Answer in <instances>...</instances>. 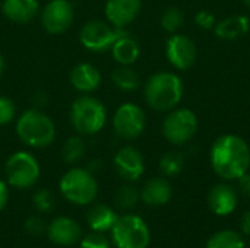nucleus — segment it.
<instances>
[{"label":"nucleus","mask_w":250,"mask_h":248,"mask_svg":"<svg viewBox=\"0 0 250 248\" xmlns=\"http://www.w3.org/2000/svg\"><path fill=\"white\" fill-rule=\"evenodd\" d=\"M171 186L166 178H151L145 183L141 190V200L149 206H161L166 205L171 199Z\"/></svg>","instance_id":"6ab92c4d"},{"label":"nucleus","mask_w":250,"mask_h":248,"mask_svg":"<svg viewBox=\"0 0 250 248\" xmlns=\"http://www.w3.org/2000/svg\"><path fill=\"white\" fill-rule=\"evenodd\" d=\"M110 240L103 232H91L81 240V248H110Z\"/></svg>","instance_id":"c756f323"},{"label":"nucleus","mask_w":250,"mask_h":248,"mask_svg":"<svg viewBox=\"0 0 250 248\" xmlns=\"http://www.w3.org/2000/svg\"><path fill=\"white\" fill-rule=\"evenodd\" d=\"M4 171L7 183L15 189H29L40 178L38 161L31 153L23 151L9 156Z\"/></svg>","instance_id":"0eeeda50"},{"label":"nucleus","mask_w":250,"mask_h":248,"mask_svg":"<svg viewBox=\"0 0 250 248\" xmlns=\"http://www.w3.org/2000/svg\"><path fill=\"white\" fill-rule=\"evenodd\" d=\"M237 203H239L237 191L230 184L226 183L217 184L208 193V206L218 216H226L233 213L237 208Z\"/></svg>","instance_id":"dca6fc26"},{"label":"nucleus","mask_w":250,"mask_h":248,"mask_svg":"<svg viewBox=\"0 0 250 248\" xmlns=\"http://www.w3.org/2000/svg\"><path fill=\"white\" fill-rule=\"evenodd\" d=\"M117 219H119L117 212L113 208L103 203L91 206L89 210L86 212V224L94 232L104 234L107 231H111Z\"/></svg>","instance_id":"aec40b11"},{"label":"nucleus","mask_w":250,"mask_h":248,"mask_svg":"<svg viewBox=\"0 0 250 248\" xmlns=\"http://www.w3.org/2000/svg\"><path fill=\"white\" fill-rule=\"evenodd\" d=\"M16 133L25 145L31 148H45L53 143L56 127L47 114L38 110H28L18 118Z\"/></svg>","instance_id":"7ed1b4c3"},{"label":"nucleus","mask_w":250,"mask_h":248,"mask_svg":"<svg viewBox=\"0 0 250 248\" xmlns=\"http://www.w3.org/2000/svg\"><path fill=\"white\" fill-rule=\"evenodd\" d=\"M32 203L35 209L41 213H50L56 208V196L53 191L41 189L34 193L32 196Z\"/></svg>","instance_id":"cd10ccee"},{"label":"nucleus","mask_w":250,"mask_h":248,"mask_svg":"<svg viewBox=\"0 0 250 248\" xmlns=\"http://www.w3.org/2000/svg\"><path fill=\"white\" fill-rule=\"evenodd\" d=\"M240 225H242V231H243V234H246V235H249L250 237V209L243 213Z\"/></svg>","instance_id":"c9c22d12"},{"label":"nucleus","mask_w":250,"mask_h":248,"mask_svg":"<svg viewBox=\"0 0 250 248\" xmlns=\"http://www.w3.org/2000/svg\"><path fill=\"white\" fill-rule=\"evenodd\" d=\"M126 31L123 28H116L111 23L103 20H89L81 29V42L85 48L94 53H103L111 50L113 44Z\"/></svg>","instance_id":"1a4fd4ad"},{"label":"nucleus","mask_w":250,"mask_h":248,"mask_svg":"<svg viewBox=\"0 0 250 248\" xmlns=\"http://www.w3.org/2000/svg\"><path fill=\"white\" fill-rule=\"evenodd\" d=\"M198 132L196 114L189 108H174L163 123V134L173 145L188 143Z\"/></svg>","instance_id":"6e6552de"},{"label":"nucleus","mask_w":250,"mask_h":248,"mask_svg":"<svg viewBox=\"0 0 250 248\" xmlns=\"http://www.w3.org/2000/svg\"><path fill=\"white\" fill-rule=\"evenodd\" d=\"M73 6L67 0H51L41 12V23L50 34L67 31L73 22Z\"/></svg>","instance_id":"f8f14e48"},{"label":"nucleus","mask_w":250,"mask_h":248,"mask_svg":"<svg viewBox=\"0 0 250 248\" xmlns=\"http://www.w3.org/2000/svg\"><path fill=\"white\" fill-rule=\"evenodd\" d=\"M166 56L170 64L177 70H189L196 61L198 50L189 37L174 34L166 42Z\"/></svg>","instance_id":"9b49d317"},{"label":"nucleus","mask_w":250,"mask_h":248,"mask_svg":"<svg viewBox=\"0 0 250 248\" xmlns=\"http://www.w3.org/2000/svg\"><path fill=\"white\" fill-rule=\"evenodd\" d=\"M250 29V20L245 15H233L217 22L214 26L215 35L223 41H236L246 35Z\"/></svg>","instance_id":"f3484780"},{"label":"nucleus","mask_w":250,"mask_h":248,"mask_svg":"<svg viewBox=\"0 0 250 248\" xmlns=\"http://www.w3.org/2000/svg\"><path fill=\"white\" fill-rule=\"evenodd\" d=\"M70 82L75 89L83 94L94 92L101 83V75L97 67L88 63L75 66L70 72Z\"/></svg>","instance_id":"a211bd4d"},{"label":"nucleus","mask_w":250,"mask_h":248,"mask_svg":"<svg viewBox=\"0 0 250 248\" xmlns=\"http://www.w3.org/2000/svg\"><path fill=\"white\" fill-rule=\"evenodd\" d=\"M3 70H4V60H3V57L0 54V75L3 73Z\"/></svg>","instance_id":"e433bc0d"},{"label":"nucleus","mask_w":250,"mask_h":248,"mask_svg":"<svg viewBox=\"0 0 250 248\" xmlns=\"http://www.w3.org/2000/svg\"><path fill=\"white\" fill-rule=\"evenodd\" d=\"M243 3H245V6L250 10V0H243Z\"/></svg>","instance_id":"4c0bfd02"},{"label":"nucleus","mask_w":250,"mask_h":248,"mask_svg":"<svg viewBox=\"0 0 250 248\" xmlns=\"http://www.w3.org/2000/svg\"><path fill=\"white\" fill-rule=\"evenodd\" d=\"M85 155V142L75 136L64 142L62 148V158L66 164H76L79 162Z\"/></svg>","instance_id":"393cba45"},{"label":"nucleus","mask_w":250,"mask_h":248,"mask_svg":"<svg viewBox=\"0 0 250 248\" xmlns=\"http://www.w3.org/2000/svg\"><path fill=\"white\" fill-rule=\"evenodd\" d=\"M183 20H185L183 12L179 7H168L161 16V26L167 32L173 34L183 25Z\"/></svg>","instance_id":"c85d7f7f"},{"label":"nucleus","mask_w":250,"mask_h":248,"mask_svg":"<svg viewBox=\"0 0 250 248\" xmlns=\"http://www.w3.org/2000/svg\"><path fill=\"white\" fill-rule=\"evenodd\" d=\"M48 240L60 247H72L82 240V227L67 216H59L47 225Z\"/></svg>","instance_id":"4468645a"},{"label":"nucleus","mask_w":250,"mask_h":248,"mask_svg":"<svg viewBox=\"0 0 250 248\" xmlns=\"http://www.w3.org/2000/svg\"><path fill=\"white\" fill-rule=\"evenodd\" d=\"M185 158L180 152H167L160 159V170L167 177L179 175L183 170Z\"/></svg>","instance_id":"a878e982"},{"label":"nucleus","mask_w":250,"mask_h":248,"mask_svg":"<svg viewBox=\"0 0 250 248\" xmlns=\"http://www.w3.org/2000/svg\"><path fill=\"white\" fill-rule=\"evenodd\" d=\"M111 80H113L114 86H117L122 91H127V92L138 89L141 85L139 75L136 73V70H133L129 66H122V67L116 69L111 73Z\"/></svg>","instance_id":"5701e85b"},{"label":"nucleus","mask_w":250,"mask_h":248,"mask_svg":"<svg viewBox=\"0 0 250 248\" xmlns=\"http://www.w3.org/2000/svg\"><path fill=\"white\" fill-rule=\"evenodd\" d=\"M145 124H146L145 113L139 105L132 102L122 104L113 117L114 132L122 139L126 140H133L139 137L145 129Z\"/></svg>","instance_id":"9d476101"},{"label":"nucleus","mask_w":250,"mask_h":248,"mask_svg":"<svg viewBox=\"0 0 250 248\" xmlns=\"http://www.w3.org/2000/svg\"><path fill=\"white\" fill-rule=\"evenodd\" d=\"M139 200V193L133 186H122L114 194V205L122 210H129L136 206Z\"/></svg>","instance_id":"bb28decb"},{"label":"nucleus","mask_w":250,"mask_h":248,"mask_svg":"<svg viewBox=\"0 0 250 248\" xmlns=\"http://www.w3.org/2000/svg\"><path fill=\"white\" fill-rule=\"evenodd\" d=\"M7 200H9V189H7V184L0 180V212L7 205Z\"/></svg>","instance_id":"f704fd0d"},{"label":"nucleus","mask_w":250,"mask_h":248,"mask_svg":"<svg viewBox=\"0 0 250 248\" xmlns=\"http://www.w3.org/2000/svg\"><path fill=\"white\" fill-rule=\"evenodd\" d=\"M111 240L117 248H146L151 241V234L141 216L129 213L119 216L111 228Z\"/></svg>","instance_id":"423d86ee"},{"label":"nucleus","mask_w":250,"mask_h":248,"mask_svg":"<svg viewBox=\"0 0 250 248\" xmlns=\"http://www.w3.org/2000/svg\"><path fill=\"white\" fill-rule=\"evenodd\" d=\"M182 79L170 72H160L152 75L145 83V101L157 111L174 110L183 98Z\"/></svg>","instance_id":"f03ea898"},{"label":"nucleus","mask_w":250,"mask_h":248,"mask_svg":"<svg viewBox=\"0 0 250 248\" xmlns=\"http://www.w3.org/2000/svg\"><path fill=\"white\" fill-rule=\"evenodd\" d=\"M62 196L78 206L91 205L98 193V184L94 174L83 168H70L59 184Z\"/></svg>","instance_id":"39448f33"},{"label":"nucleus","mask_w":250,"mask_h":248,"mask_svg":"<svg viewBox=\"0 0 250 248\" xmlns=\"http://www.w3.org/2000/svg\"><path fill=\"white\" fill-rule=\"evenodd\" d=\"M70 121L73 129L83 136L98 133L105 121H107V111L104 104L88 95H82L76 98L70 108Z\"/></svg>","instance_id":"20e7f679"},{"label":"nucleus","mask_w":250,"mask_h":248,"mask_svg":"<svg viewBox=\"0 0 250 248\" xmlns=\"http://www.w3.org/2000/svg\"><path fill=\"white\" fill-rule=\"evenodd\" d=\"M207 248H246L243 237L231 229L215 232L207 243Z\"/></svg>","instance_id":"b1692460"},{"label":"nucleus","mask_w":250,"mask_h":248,"mask_svg":"<svg viewBox=\"0 0 250 248\" xmlns=\"http://www.w3.org/2000/svg\"><path fill=\"white\" fill-rule=\"evenodd\" d=\"M113 167H114L116 174L122 180L132 183V181L139 180L141 175L144 174L145 162H144L142 153L136 148L125 146L116 153L113 159Z\"/></svg>","instance_id":"ddd939ff"},{"label":"nucleus","mask_w":250,"mask_h":248,"mask_svg":"<svg viewBox=\"0 0 250 248\" xmlns=\"http://www.w3.org/2000/svg\"><path fill=\"white\" fill-rule=\"evenodd\" d=\"M25 232L31 237H40L47 232V224L40 216H29L23 224Z\"/></svg>","instance_id":"7c9ffc66"},{"label":"nucleus","mask_w":250,"mask_h":248,"mask_svg":"<svg viewBox=\"0 0 250 248\" xmlns=\"http://www.w3.org/2000/svg\"><path fill=\"white\" fill-rule=\"evenodd\" d=\"M141 7V0H108L105 4V16L113 26L125 28L138 18Z\"/></svg>","instance_id":"2eb2a0df"},{"label":"nucleus","mask_w":250,"mask_h":248,"mask_svg":"<svg viewBox=\"0 0 250 248\" xmlns=\"http://www.w3.org/2000/svg\"><path fill=\"white\" fill-rule=\"evenodd\" d=\"M211 165L223 180H237L249 171L250 148L245 139L224 134L211 146Z\"/></svg>","instance_id":"f257e3e1"},{"label":"nucleus","mask_w":250,"mask_h":248,"mask_svg":"<svg viewBox=\"0 0 250 248\" xmlns=\"http://www.w3.org/2000/svg\"><path fill=\"white\" fill-rule=\"evenodd\" d=\"M111 53L117 63H120L122 66H130L138 60L141 48L138 41L126 32L113 44Z\"/></svg>","instance_id":"4be33fe9"},{"label":"nucleus","mask_w":250,"mask_h":248,"mask_svg":"<svg viewBox=\"0 0 250 248\" xmlns=\"http://www.w3.org/2000/svg\"><path fill=\"white\" fill-rule=\"evenodd\" d=\"M15 118V104L7 96H0V126L9 124Z\"/></svg>","instance_id":"2f4dec72"},{"label":"nucleus","mask_w":250,"mask_h":248,"mask_svg":"<svg viewBox=\"0 0 250 248\" xmlns=\"http://www.w3.org/2000/svg\"><path fill=\"white\" fill-rule=\"evenodd\" d=\"M3 13L16 23H28L38 13L37 0H3Z\"/></svg>","instance_id":"412c9836"},{"label":"nucleus","mask_w":250,"mask_h":248,"mask_svg":"<svg viewBox=\"0 0 250 248\" xmlns=\"http://www.w3.org/2000/svg\"><path fill=\"white\" fill-rule=\"evenodd\" d=\"M195 22L201 29H214L217 19L214 16V13H211L209 10H199L195 16Z\"/></svg>","instance_id":"473e14b6"},{"label":"nucleus","mask_w":250,"mask_h":248,"mask_svg":"<svg viewBox=\"0 0 250 248\" xmlns=\"http://www.w3.org/2000/svg\"><path fill=\"white\" fill-rule=\"evenodd\" d=\"M237 181H239V187H240L242 194H243L245 197L250 199V174L249 172L243 174L240 178H237Z\"/></svg>","instance_id":"72a5a7b5"}]
</instances>
